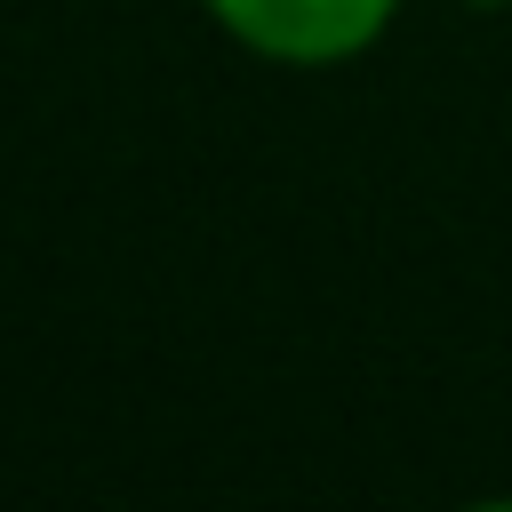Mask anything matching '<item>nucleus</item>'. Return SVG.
I'll return each instance as SVG.
<instances>
[{
	"label": "nucleus",
	"instance_id": "f03ea898",
	"mask_svg": "<svg viewBox=\"0 0 512 512\" xmlns=\"http://www.w3.org/2000/svg\"><path fill=\"white\" fill-rule=\"evenodd\" d=\"M464 8H512V0H464Z\"/></svg>",
	"mask_w": 512,
	"mask_h": 512
},
{
	"label": "nucleus",
	"instance_id": "f257e3e1",
	"mask_svg": "<svg viewBox=\"0 0 512 512\" xmlns=\"http://www.w3.org/2000/svg\"><path fill=\"white\" fill-rule=\"evenodd\" d=\"M248 56L288 64V72H320V64H352L360 48L384 40V24L400 16V0H200Z\"/></svg>",
	"mask_w": 512,
	"mask_h": 512
}]
</instances>
